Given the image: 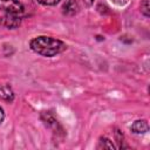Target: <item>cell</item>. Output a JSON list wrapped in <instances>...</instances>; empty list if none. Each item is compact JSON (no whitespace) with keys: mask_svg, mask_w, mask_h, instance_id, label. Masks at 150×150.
<instances>
[{"mask_svg":"<svg viewBox=\"0 0 150 150\" xmlns=\"http://www.w3.org/2000/svg\"><path fill=\"white\" fill-rule=\"evenodd\" d=\"M29 47L34 53L45 57H53L64 52L67 48L63 41L46 35H40L32 39L29 42Z\"/></svg>","mask_w":150,"mask_h":150,"instance_id":"6da1fadb","label":"cell"},{"mask_svg":"<svg viewBox=\"0 0 150 150\" xmlns=\"http://www.w3.org/2000/svg\"><path fill=\"white\" fill-rule=\"evenodd\" d=\"M23 9L25 8L19 0H0V11L20 15L23 13Z\"/></svg>","mask_w":150,"mask_h":150,"instance_id":"7a4b0ae2","label":"cell"},{"mask_svg":"<svg viewBox=\"0 0 150 150\" xmlns=\"http://www.w3.org/2000/svg\"><path fill=\"white\" fill-rule=\"evenodd\" d=\"M0 25L5 28L14 29V28H18L21 25V18L16 14L6 13L4 16L0 18Z\"/></svg>","mask_w":150,"mask_h":150,"instance_id":"3957f363","label":"cell"},{"mask_svg":"<svg viewBox=\"0 0 150 150\" xmlns=\"http://www.w3.org/2000/svg\"><path fill=\"white\" fill-rule=\"evenodd\" d=\"M79 12V4L76 0H67L62 5V13L67 16H73Z\"/></svg>","mask_w":150,"mask_h":150,"instance_id":"277c9868","label":"cell"},{"mask_svg":"<svg viewBox=\"0 0 150 150\" xmlns=\"http://www.w3.org/2000/svg\"><path fill=\"white\" fill-rule=\"evenodd\" d=\"M130 130L134 134H144V132H146L149 130L148 121L146 120H137V121H135L131 124Z\"/></svg>","mask_w":150,"mask_h":150,"instance_id":"5b68a950","label":"cell"},{"mask_svg":"<svg viewBox=\"0 0 150 150\" xmlns=\"http://www.w3.org/2000/svg\"><path fill=\"white\" fill-rule=\"evenodd\" d=\"M40 117L48 128H56L57 127V120L55 118V116L53 115L52 111H42Z\"/></svg>","mask_w":150,"mask_h":150,"instance_id":"8992f818","label":"cell"},{"mask_svg":"<svg viewBox=\"0 0 150 150\" xmlns=\"http://www.w3.org/2000/svg\"><path fill=\"white\" fill-rule=\"evenodd\" d=\"M0 98L6 102L14 101V91L9 86H0Z\"/></svg>","mask_w":150,"mask_h":150,"instance_id":"52a82bcc","label":"cell"},{"mask_svg":"<svg viewBox=\"0 0 150 150\" xmlns=\"http://www.w3.org/2000/svg\"><path fill=\"white\" fill-rule=\"evenodd\" d=\"M116 146L112 144V142L107 137H101L98 141L97 149H115Z\"/></svg>","mask_w":150,"mask_h":150,"instance_id":"ba28073f","label":"cell"},{"mask_svg":"<svg viewBox=\"0 0 150 150\" xmlns=\"http://www.w3.org/2000/svg\"><path fill=\"white\" fill-rule=\"evenodd\" d=\"M114 134H115V139L117 142V148L118 149H122L123 148V134H122V131H120L118 129H116Z\"/></svg>","mask_w":150,"mask_h":150,"instance_id":"9c48e42d","label":"cell"},{"mask_svg":"<svg viewBox=\"0 0 150 150\" xmlns=\"http://www.w3.org/2000/svg\"><path fill=\"white\" fill-rule=\"evenodd\" d=\"M141 13L143 15H145L146 18L150 15V12H149V0H143L141 2Z\"/></svg>","mask_w":150,"mask_h":150,"instance_id":"30bf717a","label":"cell"},{"mask_svg":"<svg viewBox=\"0 0 150 150\" xmlns=\"http://www.w3.org/2000/svg\"><path fill=\"white\" fill-rule=\"evenodd\" d=\"M38 2L43 6H55L60 2V0H38Z\"/></svg>","mask_w":150,"mask_h":150,"instance_id":"8fae6325","label":"cell"},{"mask_svg":"<svg viewBox=\"0 0 150 150\" xmlns=\"http://www.w3.org/2000/svg\"><path fill=\"white\" fill-rule=\"evenodd\" d=\"M114 4H116V5H120V6H122V5H125L127 2H128V0H111Z\"/></svg>","mask_w":150,"mask_h":150,"instance_id":"7c38bea8","label":"cell"},{"mask_svg":"<svg viewBox=\"0 0 150 150\" xmlns=\"http://www.w3.org/2000/svg\"><path fill=\"white\" fill-rule=\"evenodd\" d=\"M4 120H5V111H4V109L0 107V124L4 122Z\"/></svg>","mask_w":150,"mask_h":150,"instance_id":"4fadbf2b","label":"cell"},{"mask_svg":"<svg viewBox=\"0 0 150 150\" xmlns=\"http://www.w3.org/2000/svg\"><path fill=\"white\" fill-rule=\"evenodd\" d=\"M94 1H95V0H83V2H84V5H86L87 7H90V6H93V4H94Z\"/></svg>","mask_w":150,"mask_h":150,"instance_id":"5bb4252c","label":"cell"}]
</instances>
